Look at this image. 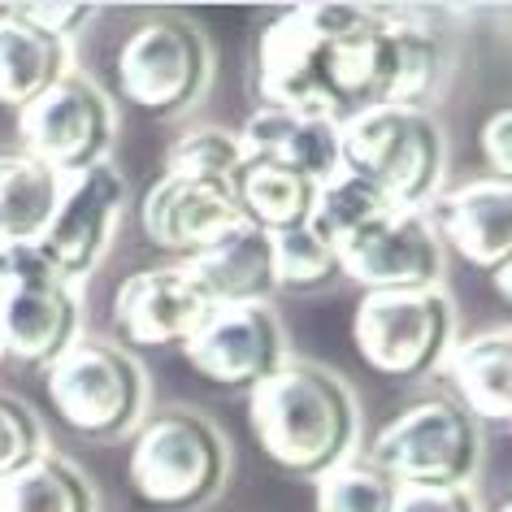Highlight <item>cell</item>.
<instances>
[{"label": "cell", "mask_w": 512, "mask_h": 512, "mask_svg": "<svg viewBox=\"0 0 512 512\" xmlns=\"http://www.w3.org/2000/svg\"><path fill=\"white\" fill-rule=\"evenodd\" d=\"M248 426L274 469L317 482L356 456L361 404L335 369L317 361H287L248 391Z\"/></svg>", "instance_id": "obj_1"}, {"label": "cell", "mask_w": 512, "mask_h": 512, "mask_svg": "<svg viewBox=\"0 0 512 512\" xmlns=\"http://www.w3.org/2000/svg\"><path fill=\"white\" fill-rule=\"evenodd\" d=\"M230 443L196 408H161L139 421L126 452L131 495L152 512H200L230 482Z\"/></svg>", "instance_id": "obj_2"}, {"label": "cell", "mask_w": 512, "mask_h": 512, "mask_svg": "<svg viewBox=\"0 0 512 512\" xmlns=\"http://www.w3.org/2000/svg\"><path fill=\"white\" fill-rule=\"evenodd\" d=\"M365 460L395 486H473L482 469V421H473L447 391L421 395L374 434Z\"/></svg>", "instance_id": "obj_3"}, {"label": "cell", "mask_w": 512, "mask_h": 512, "mask_svg": "<svg viewBox=\"0 0 512 512\" xmlns=\"http://www.w3.org/2000/svg\"><path fill=\"white\" fill-rule=\"evenodd\" d=\"M343 170L374 183L400 209H430L443 191L447 139L430 109H369L339 126Z\"/></svg>", "instance_id": "obj_4"}, {"label": "cell", "mask_w": 512, "mask_h": 512, "mask_svg": "<svg viewBox=\"0 0 512 512\" xmlns=\"http://www.w3.org/2000/svg\"><path fill=\"white\" fill-rule=\"evenodd\" d=\"M44 395L57 421L83 439H126L148 408V378L122 343L79 339L44 369Z\"/></svg>", "instance_id": "obj_5"}, {"label": "cell", "mask_w": 512, "mask_h": 512, "mask_svg": "<svg viewBox=\"0 0 512 512\" xmlns=\"http://www.w3.org/2000/svg\"><path fill=\"white\" fill-rule=\"evenodd\" d=\"M352 343L369 374L417 382L439 374L456 343V304L434 291H365L352 313Z\"/></svg>", "instance_id": "obj_6"}, {"label": "cell", "mask_w": 512, "mask_h": 512, "mask_svg": "<svg viewBox=\"0 0 512 512\" xmlns=\"http://www.w3.org/2000/svg\"><path fill=\"white\" fill-rule=\"evenodd\" d=\"M113 79L131 109L148 118H178L209 92L213 48L196 22L170 14L148 18L122 40Z\"/></svg>", "instance_id": "obj_7"}, {"label": "cell", "mask_w": 512, "mask_h": 512, "mask_svg": "<svg viewBox=\"0 0 512 512\" xmlns=\"http://www.w3.org/2000/svg\"><path fill=\"white\" fill-rule=\"evenodd\" d=\"M83 313L74 283H66L40 248H14L5 261L0 296V356L18 369L44 374L83 335Z\"/></svg>", "instance_id": "obj_8"}, {"label": "cell", "mask_w": 512, "mask_h": 512, "mask_svg": "<svg viewBox=\"0 0 512 512\" xmlns=\"http://www.w3.org/2000/svg\"><path fill=\"white\" fill-rule=\"evenodd\" d=\"M113 131H118L113 100L83 74H66L53 92L18 113L22 152L61 178L109 161Z\"/></svg>", "instance_id": "obj_9"}, {"label": "cell", "mask_w": 512, "mask_h": 512, "mask_svg": "<svg viewBox=\"0 0 512 512\" xmlns=\"http://www.w3.org/2000/svg\"><path fill=\"white\" fill-rule=\"evenodd\" d=\"M126 200H131V183H126V174L113 161H100L92 170L66 178L57 213L35 248L44 252V261L66 283H79V278H87L105 261L126 213Z\"/></svg>", "instance_id": "obj_10"}, {"label": "cell", "mask_w": 512, "mask_h": 512, "mask_svg": "<svg viewBox=\"0 0 512 512\" xmlns=\"http://www.w3.org/2000/svg\"><path fill=\"white\" fill-rule=\"evenodd\" d=\"M183 356L209 387L243 395L291 361L283 317L270 304H222V309H213V317L183 348Z\"/></svg>", "instance_id": "obj_11"}, {"label": "cell", "mask_w": 512, "mask_h": 512, "mask_svg": "<svg viewBox=\"0 0 512 512\" xmlns=\"http://www.w3.org/2000/svg\"><path fill=\"white\" fill-rule=\"evenodd\" d=\"M217 304L187 265H148L113 291V330L131 348H187Z\"/></svg>", "instance_id": "obj_12"}, {"label": "cell", "mask_w": 512, "mask_h": 512, "mask_svg": "<svg viewBox=\"0 0 512 512\" xmlns=\"http://www.w3.org/2000/svg\"><path fill=\"white\" fill-rule=\"evenodd\" d=\"M343 278L365 291H434L443 287L447 248L426 209H400L365 239L339 252Z\"/></svg>", "instance_id": "obj_13"}, {"label": "cell", "mask_w": 512, "mask_h": 512, "mask_svg": "<svg viewBox=\"0 0 512 512\" xmlns=\"http://www.w3.org/2000/svg\"><path fill=\"white\" fill-rule=\"evenodd\" d=\"M243 222L235 187L213 183V178H178L161 174L148 187L144 204H139V226L144 239L157 252L174 256V265L196 261L204 248H213L226 230H235Z\"/></svg>", "instance_id": "obj_14"}, {"label": "cell", "mask_w": 512, "mask_h": 512, "mask_svg": "<svg viewBox=\"0 0 512 512\" xmlns=\"http://www.w3.org/2000/svg\"><path fill=\"white\" fill-rule=\"evenodd\" d=\"M426 217L439 230L443 248H452L478 274H499L512 261V183L504 178L482 174L439 191Z\"/></svg>", "instance_id": "obj_15"}, {"label": "cell", "mask_w": 512, "mask_h": 512, "mask_svg": "<svg viewBox=\"0 0 512 512\" xmlns=\"http://www.w3.org/2000/svg\"><path fill=\"white\" fill-rule=\"evenodd\" d=\"M243 161H270L283 170H296L326 187L335 174H343V144L339 126L309 118V113H287V109H256L239 126Z\"/></svg>", "instance_id": "obj_16"}, {"label": "cell", "mask_w": 512, "mask_h": 512, "mask_svg": "<svg viewBox=\"0 0 512 512\" xmlns=\"http://www.w3.org/2000/svg\"><path fill=\"white\" fill-rule=\"evenodd\" d=\"M439 378L473 421L512 426V330H482L456 339Z\"/></svg>", "instance_id": "obj_17"}, {"label": "cell", "mask_w": 512, "mask_h": 512, "mask_svg": "<svg viewBox=\"0 0 512 512\" xmlns=\"http://www.w3.org/2000/svg\"><path fill=\"white\" fill-rule=\"evenodd\" d=\"M196 283L209 291V300L222 304H270L278 296V261L274 239L265 230L239 222L226 230L213 248H204L196 261H187Z\"/></svg>", "instance_id": "obj_18"}, {"label": "cell", "mask_w": 512, "mask_h": 512, "mask_svg": "<svg viewBox=\"0 0 512 512\" xmlns=\"http://www.w3.org/2000/svg\"><path fill=\"white\" fill-rule=\"evenodd\" d=\"M66 74H74L70 40L35 27L18 5L0 14V105L22 113L53 92Z\"/></svg>", "instance_id": "obj_19"}, {"label": "cell", "mask_w": 512, "mask_h": 512, "mask_svg": "<svg viewBox=\"0 0 512 512\" xmlns=\"http://www.w3.org/2000/svg\"><path fill=\"white\" fill-rule=\"evenodd\" d=\"M61 183L66 178L22 148L0 152V248H35L44 239L61 200Z\"/></svg>", "instance_id": "obj_20"}, {"label": "cell", "mask_w": 512, "mask_h": 512, "mask_svg": "<svg viewBox=\"0 0 512 512\" xmlns=\"http://www.w3.org/2000/svg\"><path fill=\"white\" fill-rule=\"evenodd\" d=\"M230 187H235L239 217L248 226L265 230L270 239L309 226L317 209V191H322L313 178L283 170V165H270V161H243V170L235 174Z\"/></svg>", "instance_id": "obj_21"}, {"label": "cell", "mask_w": 512, "mask_h": 512, "mask_svg": "<svg viewBox=\"0 0 512 512\" xmlns=\"http://www.w3.org/2000/svg\"><path fill=\"white\" fill-rule=\"evenodd\" d=\"M0 512H96V486L74 460L40 452L31 465L0 478Z\"/></svg>", "instance_id": "obj_22"}, {"label": "cell", "mask_w": 512, "mask_h": 512, "mask_svg": "<svg viewBox=\"0 0 512 512\" xmlns=\"http://www.w3.org/2000/svg\"><path fill=\"white\" fill-rule=\"evenodd\" d=\"M395 213H400V204H395L387 191H378L374 183L343 170L317 191V209H313L309 230L322 243H330L335 252H343Z\"/></svg>", "instance_id": "obj_23"}, {"label": "cell", "mask_w": 512, "mask_h": 512, "mask_svg": "<svg viewBox=\"0 0 512 512\" xmlns=\"http://www.w3.org/2000/svg\"><path fill=\"white\" fill-rule=\"evenodd\" d=\"M243 170V144L239 131L226 126H191L165 152V170L178 178H213V183H235Z\"/></svg>", "instance_id": "obj_24"}, {"label": "cell", "mask_w": 512, "mask_h": 512, "mask_svg": "<svg viewBox=\"0 0 512 512\" xmlns=\"http://www.w3.org/2000/svg\"><path fill=\"white\" fill-rule=\"evenodd\" d=\"M395 491L400 486L382 478L369 460L352 456L313 482V512H391Z\"/></svg>", "instance_id": "obj_25"}, {"label": "cell", "mask_w": 512, "mask_h": 512, "mask_svg": "<svg viewBox=\"0 0 512 512\" xmlns=\"http://www.w3.org/2000/svg\"><path fill=\"white\" fill-rule=\"evenodd\" d=\"M274 261H278V291H300V296H309V291H326L343 278L339 252L317 239L309 226L291 230V235H278Z\"/></svg>", "instance_id": "obj_26"}, {"label": "cell", "mask_w": 512, "mask_h": 512, "mask_svg": "<svg viewBox=\"0 0 512 512\" xmlns=\"http://www.w3.org/2000/svg\"><path fill=\"white\" fill-rule=\"evenodd\" d=\"M44 447V426L35 421V413L14 395H0V478L18 473L22 465H31Z\"/></svg>", "instance_id": "obj_27"}, {"label": "cell", "mask_w": 512, "mask_h": 512, "mask_svg": "<svg viewBox=\"0 0 512 512\" xmlns=\"http://www.w3.org/2000/svg\"><path fill=\"white\" fill-rule=\"evenodd\" d=\"M478 152H482L486 174L512 183V100L486 113V122L478 131Z\"/></svg>", "instance_id": "obj_28"}, {"label": "cell", "mask_w": 512, "mask_h": 512, "mask_svg": "<svg viewBox=\"0 0 512 512\" xmlns=\"http://www.w3.org/2000/svg\"><path fill=\"white\" fill-rule=\"evenodd\" d=\"M391 512H486L478 504L473 486H456V491H421V486H400L395 491Z\"/></svg>", "instance_id": "obj_29"}, {"label": "cell", "mask_w": 512, "mask_h": 512, "mask_svg": "<svg viewBox=\"0 0 512 512\" xmlns=\"http://www.w3.org/2000/svg\"><path fill=\"white\" fill-rule=\"evenodd\" d=\"M18 9L35 22V27L57 35V40H74L83 22L96 18V5H18Z\"/></svg>", "instance_id": "obj_30"}, {"label": "cell", "mask_w": 512, "mask_h": 512, "mask_svg": "<svg viewBox=\"0 0 512 512\" xmlns=\"http://www.w3.org/2000/svg\"><path fill=\"white\" fill-rule=\"evenodd\" d=\"M491 283H495V296H499V300H504L508 309H512V261H508L499 274H491Z\"/></svg>", "instance_id": "obj_31"}, {"label": "cell", "mask_w": 512, "mask_h": 512, "mask_svg": "<svg viewBox=\"0 0 512 512\" xmlns=\"http://www.w3.org/2000/svg\"><path fill=\"white\" fill-rule=\"evenodd\" d=\"M491 512H512V491H508V495H504V499H499V504H495V508H491Z\"/></svg>", "instance_id": "obj_32"}, {"label": "cell", "mask_w": 512, "mask_h": 512, "mask_svg": "<svg viewBox=\"0 0 512 512\" xmlns=\"http://www.w3.org/2000/svg\"><path fill=\"white\" fill-rule=\"evenodd\" d=\"M5 261H9V252H5V248H0V274H5Z\"/></svg>", "instance_id": "obj_33"}, {"label": "cell", "mask_w": 512, "mask_h": 512, "mask_svg": "<svg viewBox=\"0 0 512 512\" xmlns=\"http://www.w3.org/2000/svg\"><path fill=\"white\" fill-rule=\"evenodd\" d=\"M0 296H5V274H0Z\"/></svg>", "instance_id": "obj_34"}]
</instances>
